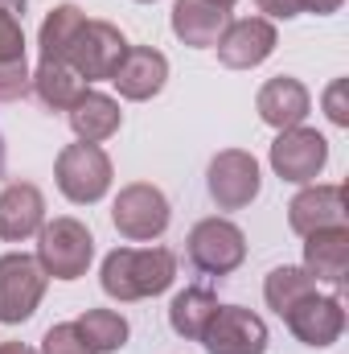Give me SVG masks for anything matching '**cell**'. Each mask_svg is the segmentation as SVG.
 <instances>
[{
  "label": "cell",
  "mask_w": 349,
  "mask_h": 354,
  "mask_svg": "<svg viewBox=\"0 0 349 354\" xmlns=\"http://www.w3.org/2000/svg\"><path fill=\"white\" fill-rule=\"evenodd\" d=\"M173 280H177V256L169 248H115L103 260V272H99L103 292L115 297V301L161 297Z\"/></svg>",
  "instance_id": "obj_1"
},
{
  "label": "cell",
  "mask_w": 349,
  "mask_h": 354,
  "mask_svg": "<svg viewBox=\"0 0 349 354\" xmlns=\"http://www.w3.org/2000/svg\"><path fill=\"white\" fill-rule=\"evenodd\" d=\"M94 260V235L79 218L62 214L37 231V264L54 280H79Z\"/></svg>",
  "instance_id": "obj_2"
},
{
  "label": "cell",
  "mask_w": 349,
  "mask_h": 354,
  "mask_svg": "<svg viewBox=\"0 0 349 354\" xmlns=\"http://www.w3.org/2000/svg\"><path fill=\"white\" fill-rule=\"evenodd\" d=\"M169 198L152 185V181H132L119 189L115 206H111V223L123 239L132 243H148V239H161L169 231Z\"/></svg>",
  "instance_id": "obj_3"
},
{
  "label": "cell",
  "mask_w": 349,
  "mask_h": 354,
  "mask_svg": "<svg viewBox=\"0 0 349 354\" xmlns=\"http://www.w3.org/2000/svg\"><path fill=\"white\" fill-rule=\"evenodd\" d=\"M54 181L74 206H90L111 189V157L99 145H66L54 161Z\"/></svg>",
  "instance_id": "obj_4"
},
{
  "label": "cell",
  "mask_w": 349,
  "mask_h": 354,
  "mask_svg": "<svg viewBox=\"0 0 349 354\" xmlns=\"http://www.w3.org/2000/svg\"><path fill=\"white\" fill-rule=\"evenodd\" d=\"M189 264L206 276H230L247 260V235L230 218H201L185 239Z\"/></svg>",
  "instance_id": "obj_5"
},
{
  "label": "cell",
  "mask_w": 349,
  "mask_h": 354,
  "mask_svg": "<svg viewBox=\"0 0 349 354\" xmlns=\"http://www.w3.org/2000/svg\"><path fill=\"white\" fill-rule=\"evenodd\" d=\"M46 272L33 256L25 252H8L0 256V322L4 326H21L37 313L41 297H46Z\"/></svg>",
  "instance_id": "obj_6"
},
{
  "label": "cell",
  "mask_w": 349,
  "mask_h": 354,
  "mask_svg": "<svg viewBox=\"0 0 349 354\" xmlns=\"http://www.w3.org/2000/svg\"><path fill=\"white\" fill-rule=\"evenodd\" d=\"M128 50H132L128 37H123L115 25H107V21H87V25L79 29V37H74L70 54H66V66H70L83 83H99V79H111V75H115V66L123 62Z\"/></svg>",
  "instance_id": "obj_7"
},
{
  "label": "cell",
  "mask_w": 349,
  "mask_h": 354,
  "mask_svg": "<svg viewBox=\"0 0 349 354\" xmlns=\"http://www.w3.org/2000/svg\"><path fill=\"white\" fill-rule=\"evenodd\" d=\"M259 185H263L259 161L251 153H243V149H222L210 161V169H206V189H210V198H214L218 210H243V206H251L259 198Z\"/></svg>",
  "instance_id": "obj_8"
},
{
  "label": "cell",
  "mask_w": 349,
  "mask_h": 354,
  "mask_svg": "<svg viewBox=\"0 0 349 354\" xmlns=\"http://www.w3.org/2000/svg\"><path fill=\"white\" fill-rule=\"evenodd\" d=\"M329 165V140L317 128H283L271 140V169L275 177L292 181V185H308L317 181L321 169Z\"/></svg>",
  "instance_id": "obj_9"
},
{
  "label": "cell",
  "mask_w": 349,
  "mask_h": 354,
  "mask_svg": "<svg viewBox=\"0 0 349 354\" xmlns=\"http://www.w3.org/2000/svg\"><path fill=\"white\" fill-rule=\"evenodd\" d=\"M201 346L210 354H267V326L243 305H218L201 334Z\"/></svg>",
  "instance_id": "obj_10"
},
{
  "label": "cell",
  "mask_w": 349,
  "mask_h": 354,
  "mask_svg": "<svg viewBox=\"0 0 349 354\" xmlns=\"http://www.w3.org/2000/svg\"><path fill=\"white\" fill-rule=\"evenodd\" d=\"M275 25L267 17H247V21H230L226 33L218 37V62L226 71H255L275 54Z\"/></svg>",
  "instance_id": "obj_11"
},
{
  "label": "cell",
  "mask_w": 349,
  "mask_h": 354,
  "mask_svg": "<svg viewBox=\"0 0 349 354\" xmlns=\"http://www.w3.org/2000/svg\"><path fill=\"white\" fill-rule=\"evenodd\" d=\"M283 322H288V330H292L304 346L325 351V346H333V342L341 338V330H346V305H341V297H321V292H312V297H304L300 305H292V309L283 313Z\"/></svg>",
  "instance_id": "obj_12"
},
{
  "label": "cell",
  "mask_w": 349,
  "mask_h": 354,
  "mask_svg": "<svg viewBox=\"0 0 349 354\" xmlns=\"http://www.w3.org/2000/svg\"><path fill=\"white\" fill-rule=\"evenodd\" d=\"M111 83H115V91L123 99L144 103V99H152V95L165 91V83H169V58L161 50H152V46H132L123 54V62L115 66Z\"/></svg>",
  "instance_id": "obj_13"
},
{
  "label": "cell",
  "mask_w": 349,
  "mask_h": 354,
  "mask_svg": "<svg viewBox=\"0 0 349 354\" xmlns=\"http://www.w3.org/2000/svg\"><path fill=\"white\" fill-rule=\"evenodd\" d=\"M288 227L312 235L325 227H346V185H308L288 202Z\"/></svg>",
  "instance_id": "obj_14"
},
{
  "label": "cell",
  "mask_w": 349,
  "mask_h": 354,
  "mask_svg": "<svg viewBox=\"0 0 349 354\" xmlns=\"http://www.w3.org/2000/svg\"><path fill=\"white\" fill-rule=\"evenodd\" d=\"M308 107H312V95L308 87L300 83V79H292V75H275V79H267L255 95V111H259V120L267 128H275V132H283V128H300L304 124V115H308Z\"/></svg>",
  "instance_id": "obj_15"
},
{
  "label": "cell",
  "mask_w": 349,
  "mask_h": 354,
  "mask_svg": "<svg viewBox=\"0 0 349 354\" xmlns=\"http://www.w3.org/2000/svg\"><path fill=\"white\" fill-rule=\"evenodd\" d=\"M46 227V198L33 181H12L0 189V239L21 243Z\"/></svg>",
  "instance_id": "obj_16"
},
{
  "label": "cell",
  "mask_w": 349,
  "mask_h": 354,
  "mask_svg": "<svg viewBox=\"0 0 349 354\" xmlns=\"http://www.w3.org/2000/svg\"><path fill=\"white\" fill-rule=\"evenodd\" d=\"M304 272L317 284L341 288L346 284V268H349V227H325L304 235Z\"/></svg>",
  "instance_id": "obj_17"
},
{
  "label": "cell",
  "mask_w": 349,
  "mask_h": 354,
  "mask_svg": "<svg viewBox=\"0 0 349 354\" xmlns=\"http://www.w3.org/2000/svg\"><path fill=\"white\" fill-rule=\"evenodd\" d=\"M226 25H230V12L210 4V0H173V33L177 41H185L193 50L218 46Z\"/></svg>",
  "instance_id": "obj_18"
},
{
  "label": "cell",
  "mask_w": 349,
  "mask_h": 354,
  "mask_svg": "<svg viewBox=\"0 0 349 354\" xmlns=\"http://www.w3.org/2000/svg\"><path fill=\"white\" fill-rule=\"evenodd\" d=\"M29 91V66H25V29L21 12L0 8V103H12Z\"/></svg>",
  "instance_id": "obj_19"
},
{
  "label": "cell",
  "mask_w": 349,
  "mask_h": 354,
  "mask_svg": "<svg viewBox=\"0 0 349 354\" xmlns=\"http://www.w3.org/2000/svg\"><path fill=\"white\" fill-rule=\"evenodd\" d=\"M70 115V128H74V136L83 140V145H103V140H111L115 132H119V124H123V111H119V103L111 99V95H103V91H83V99L66 111Z\"/></svg>",
  "instance_id": "obj_20"
},
{
  "label": "cell",
  "mask_w": 349,
  "mask_h": 354,
  "mask_svg": "<svg viewBox=\"0 0 349 354\" xmlns=\"http://www.w3.org/2000/svg\"><path fill=\"white\" fill-rule=\"evenodd\" d=\"M29 87L37 91V99H41L50 111H70V107L83 99L87 83H83L66 62H37V71L29 75Z\"/></svg>",
  "instance_id": "obj_21"
},
{
  "label": "cell",
  "mask_w": 349,
  "mask_h": 354,
  "mask_svg": "<svg viewBox=\"0 0 349 354\" xmlns=\"http://www.w3.org/2000/svg\"><path fill=\"white\" fill-rule=\"evenodd\" d=\"M214 313H218V297L210 288H181L173 297V305H169V326L185 342H201Z\"/></svg>",
  "instance_id": "obj_22"
},
{
  "label": "cell",
  "mask_w": 349,
  "mask_h": 354,
  "mask_svg": "<svg viewBox=\"0 0 349 354\" xmlns=\"http://www.w3.org/2000/svg\"><path fill=\"white\" fill-rule=\"evenodd\" d=\"M87 25V12L79 4H58L46 21H41V33H37V46H41V62H66L79 29Z\"/></svg>",
  "instance_id": "obj_23"
},
{
  "label": "cell",
  "mask_w": 349,
  "mask_h": 354,
  "mask_svg": "<svg viewBox=\"0 0 349 354\" xmlns=\"http://www.w3.org/2000/svg\"><path fill=\"white\" fill-rule=\"evenodd\" d=\"M317 292V280L304 272V268H271L267 272V280H263V301H267V309H275L279 317L292 309V305H300L304 297H312Z\"/></svg>",
  "instance_id": "obj_24"
},
{
  "label": "cell",
  "mask_w": 349,
  "mask_h": 354,
  "mask_svg": "<svg viewBox=\"0 0 349 354\" xmlns=\"http://www.w3.org/2000/svg\"><path fill=\"white\" fill-rule=\"evenodd\" d=\"M79 334H83V342H87L94 354H115L128 346V317L123 313H115V309H87L79 322Z\"/></svg>",
  "instance_id": "obj_25"
},
{
  "label": "cell",
  "mask_w": 349,
  "mask_h": 354,
  "mask_svg": "<svg viewBox=\"0 0 349 354\" xmlns=\"http://www.w3.org/2000/svg\"><path fill=\"white\" fill-rule=\"evenodd\" d=\"M41 354H94V351L83 342V334H79L74 322H62V326H50V330H46Z\"/></svg>",
  "instance_id": "obj_26"
},
{
  "label": "cell",
  "mask_w": 349,
  "mask_h": 354,
  "mask_svg": "<svg viewBox=\"0 0 349 354\" xmlns=\"http://www.w3.org/2000/svg\"><path fill=\"white\" fill-rule=\"evenodd\" d=\"M325 115L337 124V128H346L349 124V107H346V79H333L329 91H325Z\"/></svg>",
  "instance_id": "obj_27"
},
{
  "label": "cell",
  "mask_w": 349,
  "mask_h": 354,
  "mask_svg": "<svg viewBox=\"0 0 349 354\" xmlns=\"http://www.w3.org/2000/svg\"><path fill=\"white\" fill-rule=\"evenodd\" d=\"M259 12H267V21H292L300 17V4L296 0H255Z\"/></svg>",
  "instance_id": "obj_28"
},
{
  "label": "cell",
  "mask_w": 349,
  "mask_h": 354,
  "mask_svg": "<svg viewBox=\"0 0 349 354\" xmlns=\"http://www.w3.org/2000/svg\"><path fill=\"white\" fill-rule=\"evenodd\" d=\"M300 4V12H312V17H329V12H337L346 0H296Z\"/></svg>",
  "instance_id": "obj_29"
},
{
  "label": "cell",
  "mask_w": 349,
  "mask_h": 354,
  "mask_svg": "<svg viewBox=\"0 0 349 354\" xmlns=\"http://www.w3.org/2000/svg\"><path fill=\"white\" fill-rule=\"evenodd\" d=\"M0 354H37V351H29L25 342H0Z\"/></svg>",
  "instance_id": "obj_30"
},
{
  "label": "cell",
  "mask_w": 349,
  "mask_h": 354,
  "mask_svg": "<svg viewBox=\"0 0 349 354\" xmlns=\"http://www.w3.org/2000/svg\"><path fill=\"white\" fill-rule=\"evenodd\" d=\"M0 8H12V12H21V17H25V0H0Z\"/></svg>",
  "instance_id": "obj_31"
},
{
  "label": "cell",
  "mask_w": 349,
  "mask_h": 354,
  "mask_svg": "<svg viewBox=\"0 0 349 354\" xmlns=\"http://www.w3.org/2000/svg\"><path fill=\"white\" fill-rule=\"evenodd\" d=\"M210 4H218V8H226V12H230V4H239V0H210Z\"/></svg>",
  "instance_id": "obj_32"
},
{
  "label": "cell",
  "mask_w": 349,
  "mask_h": 354,
  "mask_svg": "<svg viewBox=\"0 0 349 354\" xmlns=\"http://www.w3.org/2000/svg\"><path fill=\"white\" fill-rule=\"evenodd\" d=\"M0 174H4V136H0Z\"/></svg>",
  "instance_id": "obj_33"
},
{
  "label": "cell",
  "mask_w": 349,
  "mask_h": 354,
  "mask_svg": "<svg viewBox=\"0 0 349 354\" xmlns=\"http://www.w3.org/2000/svg\"><path fill=\"white\" fill-rule=\"evenodd\" d=\"M136 4H152V0H136Z\"/></svg>",
  "instance_id": "obj_34"
}]
</instances>
